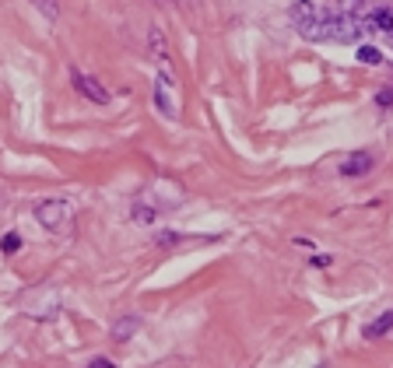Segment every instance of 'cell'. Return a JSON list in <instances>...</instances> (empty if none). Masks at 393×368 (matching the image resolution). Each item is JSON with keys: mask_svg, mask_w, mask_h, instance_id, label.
Masks as SVG:
<instances>
[{"mask_svg": "<svg viewBox=\"0 0 393 368\" xmlns=\"http://www.w3.org/2000/svg\"><path fill=\"white\" fill-rule=\"evenodd\" d=\"M365 21L355 14H319L309 28H302L305 39L312 42H355L362 35Z\"/></svg>", "mask_w": 393, "mask_h": 368, "instance_id": "obj_1", "label": "cell"}, {"mask_svg": "<svg viewBox=\"0 0 393 368\" xmlns=\"http://www.w3.org/2000/svg\"><path fill=\"white\" fill-rule=\"evenodd\" d=\"M35 218H39L42 228H64V225H71L74 210H71L67 200H46V203H39Z\"/></svg>", "mask_w": 393, "mask_h": 368, "instance_id": "obj_2", "label": "cell"}, {"mask_svg": "<svg viewBox=\"0 0 393 368\" xmlns=\"http://www.w3.org/2000/svg\"><path fill=\"white\" fill-rule=\"evenodd\" d=\"M71 81H74V88H78L81 95H85L88 102H95V105H105V102H109V92H105V88L98 85L95 78H88V74L74 71V74H71Z\"/></svg>", "mask_w": 393, "mask_h": 368, "instance_id": "obj_3", "label": "cell"}, {"mask_svg": "<svg viewBox=\"0 0 393 368\" xmlns=\"http://www.w3.org/2000/svg\"><path fill=\"white\" fill-rule=\"evenodd\" d=\"M373 169V155L369 151H355L341 162V176H365Z\"/></svg>", "mask_w": 393, "mask_h": 368, "instance_id": "obj_4", "label": "cell"}, {"mask_svg": "<svg viewBox=\"0 0 393 368\" xmlns=\"http://www.w3.org/2000/svg\"><path fill=\"white\" fill-rule=\"evenodd\" d=\"M365 28H376V32H387V35H393V11H390V7L373 11V14L365 18Z\"/></svg>", "mask_w": 393, "mask_h": 368, "instance_id": "obj_5", "label": "cell"}, {"mask_svg": "<svg viewBox=\"0 0 393 368\" xmlns=\"http://www.w3.org/2000/svg\"><path fill=\"white\" fill-rule=\"evenodd\" d=\"M137 330H141V319H137V316L116 319V323H112V340H130Z\"/></svg>", "mask_w": 393, "mask_h": 368, "instance_id": "obj_6", "label": "cell"}, {"mask_svg": "<svg viewBox=\"0 0 393 368\" xmlns=\"http://www.w3.org/2000/svg\"><path fill=\"white\" fill-rule=\"evenodd\" d=\"M390 330H393V309H390V312H383L376 323H369V326H365V337H369V340H380V337H387Z\"/></svg>", "mask_w": 393, "mask_h": 368, "instance_id": "obj_7", "label": "cell"}, {"mask_svg": "<svg viewBox=\"0 0 393 368\" xmlns=\"http://www.w3.org/2000/svg\"><path fill=\"white\" fill-rule=\"evenodd\" d=\"M358 60L369 64V67H376V64H383V53H380L376 46H362V49H358Z\"/></svg>", "mask_w": 393, "mask_h": 368, "instance_id": "obj_8", "label": "cell"}, {"mask_svg": "<svg viewBox=\"0 0 393 368\" xmlns=\"http://www.w3.org/2000/svg\"><path fill=\"white\" fill-rule=\"evenodd\" d=\"M165 78L158 81V105H162V112H169V116H176V105H172V98H169V92H165Z\"/></svg>", "mask_w": 393, "mask_h": 368, "instance_id": "obj_9", "label": "cell"}, {"mask_svg": "<svg viewBox=\"0 0 393 368\" xmlns=\"http://www.w3.org/2000/svg\"><path fill=\"white\" fill-rule=\"evenodd\" d=\"M134 221H137V225H151V221H155V210H151L148 203H137V207H134Z\"/></svg>", "mask_w": 393, "mask_h": 368, "instance_id": "obj_10", "label": "cell"}, {"mask_svg": "<svg viewBox=\"0 0 393 368\" xmlns=\"http://www.w3.org/2000/svg\"><path fill=\"white\" fill-rule=\"evenodd\" d=\"M18 249H21V239H18V235H14V232H11V235H4V239H0V253H18Z\"/></svg>", "mask_w": 393, "mask_h": 368, "instance_id": "obj_11", "label": "cell"}, {"mask_svg": "<svg viewBox=\"0 0 393 368\" xmlns=\"http://www.w3.org/2000/svg\"><path fill=\"white\" fill-rule=\"evenodd\" d=\"M35 4H39V7H42V11H46V14H49V18H53V14H57V4H53V0H35Z\"/></svg>", "mask_w": 393, "mask_h": 368, "instance_id": "obj_12", "label": "cell"}, {"mask_svg": "<svg viewBox=\"0 0 393 368\" xmlns=\"http://www.w3.org/2000/svg\"><path fill=\"white\" fill-rule=\"evenodd\" d=\"M312 263H316V267H330V263H334V260H330V256H327V253H319V256H312Z\"/></svg>", "mask_w": 393, "mask_h": 368, "instance_id": "obj_13", "label": "cell"}, {"mask_svg": "<svg viewBox=\"0 0 393 368\" xmlns=\"http://www.w3.org/2000/svg\"><path fill=\"white\" fill-rule=\"evenodd\" d=\"M376 102H380V105H393V92H380L376 95Z\"/></svg>", "mask_w": 393, "mask_h": 368, "instance_id": "obj_14", "label": "cell"}, {"mask_svg": "<svg viewBox=\"0 0 393 368\" xmlns=\"http://www.w3.org/2000/svg\"><path fill=\"white\" fill-rule=\"evenodd\" d=\"M88 368H116V365H112L109 358H95V362H92V365H88Z\"/></svg>", "mask_w": 393, "mask_h": 368, "instance_id": "obj_15", "label": "cell"}]
</instances>
